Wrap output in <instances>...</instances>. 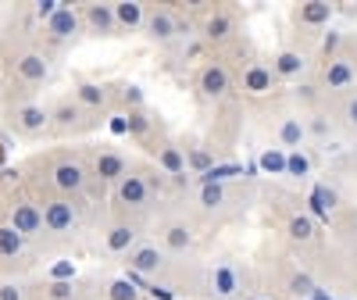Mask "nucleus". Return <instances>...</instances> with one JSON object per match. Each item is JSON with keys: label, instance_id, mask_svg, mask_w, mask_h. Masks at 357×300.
Listing matches in <instances>:
<instances>
[{"label": "nucleus", "instance_id": "7", "mask_svg": "<svg viewBox=\"0 0 357 300\" xmlns=\"http://www.w3.org/2000/svg\"><path fill=\"white\" fill-rule=\"evenodd\" d=\"M8 126L15 136H25V140L47 136L50 133V107L40 100H18L8 107Z\"/></svg>", "mask_w": 357, "mask_h": 300}, {"label": "nucleus", "instance_id": "39", "mask_svg": "<svg viewBox=\"0 0 357 300\" xmlns=\"http://www.w3.org/2000/svg\"><path fill=\"white\" fill-rule=\"evenodd\" d=\"M0 300H29V283H0Z\"/></svg>", "mask_w": 357, "mask_h": 300}, {"label": "nucleus", "instance_id": "33", "mask_svg": "<svg viewBox=\"0 0 357 300\" xmlns=\"http://www.w3.org/2000/svg\"><path fill=\"white\" fill-rule=\"evenodd\" d=\"M314 207H318V215H325V218H329V215H336L340 211V190L336 186H314Z\"/></svg>", "mask_w": 357, "mask_h": 300}, {"label": "nucleus", "instance_id": "8", "mask_svg": "<svg viewBox=\"0 0 357 300\" xmlns=\"http://www.w3.org/2000/svg\"><path fill=\"white\" fill-rule=\"evenodd\" d=\"M240 33H243L240 15L232 8H211L200 18V43H207V47H229Z\"/></svg>", "mask_w": 357, "mask_h": 300}, {"label": "nucleus", "instance_id": "6", "mask_svg": "<svg viewBox=\"0 0 357 300\" xmlns=\"http://www.w3.org/2000/svg\"><path fill=\"white\" fill-rule=\"evenodd\" d=\"M11 75L18 86H25V93H33L36 86L50 82L54 75V61H50V54L43 47H25L11 57Z\"/></svg>", "mask_w": 357, "mask_h": 300}, {"label": "nucleus", "instance_id": "24", "mask_svg": "<svg viewBox=\"0 0 357 300\" xmlns=\"http://www.w3.org/2000/svg\"><path fill=\"white\" fill-rule=\"evenodd\" d=\"M307 68H311V57H307L304 50H289V47L279 50V54H275V61H272L275 79H304Z\"/></svg>", "mask_w": 357, "mask_h": 300}, {"label": "nucleus", "instance_id": "12", "mask_svg": "<svg viewBox=\"0 0 357 300\" xmlns=\"http://www.w3.org/2000/svg\"><path fill=\"white\" fill-rule=\"evenodd\" d=\"M168 254L154 243V239H139V243L126 254V264H129V272L139 276V279H161L165 276V268H168Z\"/></svg>", "mask_w": 357, "mask_h": 300}, {"label": "nucleus", "instance_id": "36", "mask_svg": "<svg viewBox=\"0 0 357 300\" xmlns=\"http://www.w3.org/2000/svg\"><path fill=\"white\" fill-rule=\"evenodd\" d=\"M118 107H122V114L129 111H143L146 107V97L139 86H118Z\"/></svg>", "mask_w": 357, "mask_h": 300}, {"label": "nucleus", "instance_id": "42", "mask_svg": "<svg viewBox=\"0 0 357 300\" xmlns=\"http://www.w3.org/2000/svg\"><path fill=\"white\" fill-rule=\"evenodd\" d=\"M0 93H4V86H0Z\"/></svg>", "mask_w": 357, "mask_h": 300}, {"label": "nucleus", "instance_id": "20", "mask_svg": "<svg viewBox=\"0 0 357 300\" xmlns=\"http://www.w3.org/2000/svg\"><path fill=\"white\" fill-rule=\"evenodd\" d=\"M354 79H357V68L350 65V57H343V54L329 57V61L321 65V72H318V86H321V89H329V93L350 89V86H354Z\"/></svg>", "mask_w": 357, "mask_h": 300}, {"label": "nucleus", "instance_id": "40", "mask_svg": "<svg viewBox=\"0 0 357 300\" xmlns=\"http://www.w3.org/2000/svg\"><path fill=\"white\" fill-rule=\"evenodd\" d=\"M340 33H329V36H325V54H329V57H336V47H340Z\"/></svg>", "mask_w": 357, "mask_h": 300}, {"label": "nucleus", "instance_id": "15", "mask_svg": "<svg viewBox=\"0 0 357 300\" xmlns=\"http://www.w3.org/2000/svg\"><path fill=\"white\" fill-rule=\"evenodd\" d=\"M29 300H93V283H79V279L29 283Z\"/></svg>", "mask_w": 357, "mask_h": 300}, {"label": "nucleus", "instance_id": "26", "mask_svg": "<svg viewBox=\"0 0 357 300\" xmlns=\"http://www.w3.org/2000/svg\"><path fill=\"white\" fill-rule=\"evenodd\" d=\"M143 22H146V4H139V0H118L114 4L118 33H143Z\"/></svg>", "mask_w": 357, "mask_h": 300}, {"label": "nucleus", "instance_id": "30", "mask_svg": "<svg viewBox=\"0 0 357 300\" xmlns=\"http://www.w3.org/2000/svg\"><path fill=\"white\" fill-rule=\"evenodd\" d=\"M183 150H186V168L190 172H197V175H207V172H215L218 165H215V154L207 150L204 143H183Z\"/></svg>", "mask_w": 357, "mask_h": 300}, {"label": "nucleus", "instance_id": "5", "mask_svg": "<svg viewBox=\"0 0 357 300\" xmlns=\"http://www.w3.org/2000/svg\"><path fill=\"white\" fill-rule=\"evenodd\" d=\"M79 207H82V204H75V200H68V197L47 193V197L40 200V211H43V229H47V236H50V239H72V236L79 232V225H82V218H79Z\"/></svg>", "mask_w": 357, "mask_h": 300}, {"label": "nucleus", "instance_id": "29", "mask_svg": "<svg viewBox=\"0 0 357 300\" xmlns=\"http://www.w3.org/2000/svg\"><path fill=\"white\" fill-rule=\"evenodd\" d=\"M286 236L293 239V243H301V247H307V243H314V236H318V229H314V222H311L307 215H301V211H293V215L286 218Z\"/></svg>", "mask_w": 357, "mask_h": 300}, {"label": "nucleus", "instance_id": "11", "mask_svg": "<svg viewBox=\"0 0 357 300\" xmlns=\"http://www.w3.org/2000/svg\"><path fill=\"white\" fill-rule=\"evenodd\" d=\"M158 247H161L168 257L193 254V247H197V232H193V225H190L186 218H178V215L161 218V222H158Z\"/></svg>", "mask_w": 357, "mask_h": 300}, {"label": "nucleus", "instance_id": "21", "mask_svg": "<svg viewBox=\"0 0 357 300\" xmlns=\"http://www.w3.org/2000/svg\"><path fill=\"white\" fill-rule=\"evenodd\" d=\"M207 293H215L218 300H232L243 293V276L236 272V264L218 261L211 272H207Z\"/></svg>", "mask_w": 357, "mask_h": 300}, {"label": "nucleus", "instance_id": "37", "mask_svg": "<svg viewBox=\"0 0 357 300\" xmlns=\"http://www.w3.org/2000/svg\"><path fill=\"white\" fill-rule=\"evenodd\" d=\"M286 290H289L293 297H314V293H318V286H314V279H311L307 272H293V276L286 279Z\"/></svg>", "mask_w": 357, "mask_h": 300}, {"label": "nucleus", "instance_id": "32", "mask_svg": "<svg viewBox=\"0 0 357 300\" xmlns=\"http://www.w3.org/2000/svg\"><path fill=\"white\" fill-rule=\"evenodd\" d=\"M104 300H146V297H143V290L126 276V279H111V283H104Z\"/></svg>", "mask_w": 357, "mask_h": 300}, {"label": "nucleus", "instance_id": "3", "mask_svg": "<svg viewBox=\"0 0 357 300\" xmlns=\"http://www.w3.org/2000/svg\"><path fill=\"white\" fill-rule=\"evenodd\" d=\"M111 197H114V207L122 215H129V218H146L154 211V204H158V197H154V190L146 186V179H143V172L132 165V172L126 175V179H118V183L111 186Z\"/></svg>", "mask_w": 357, "mask_h": 300}, {"label": "nucleus", "instance_id": "28", "mask_svg": "<svg viewBox=\"0 0 357 300\" xmlns=\"http://www.w3.org/2000/svg\"><path fill=\"white\" fill-rule=\"evenodd\" d=\"M304 126H307V140H314V143H329L333 133H336V122L325 111H307Z\"/></svg>", "mask_w": 357, "mask_h": 300}, {"label": "nucleus", "instance_id": "17", "mask_svg": "<svg viewBox=\"0 0 357 300\" xmlns=\"http://www.w3.org/2000/svg\"><path fill=\"white\" fill-rule=\"evenodd\" d=\"M89 114H97V118H104L107 111H114L118 107V89L114 86H107V82H75V93H72Z\"/></svg>", "mask_w": 357, "mask_h": 300}, {"label": "nucleus", "instance_id": "9", "mask_svg": "<svg viewBox=\"0 0 357 300\" xmlns=\"http://www.w3.org/2000/svg\"><path fill=\"white\" fill-rule=\"evenodd\" d=\"M8 225H11L15 232H22V236L29 239V243H33V239H43V236H47V229H43L40 200L25 197V193H15V197L8 200Z\"/></svg>", "mask_w": 357, "mask_h": 300}, {"label": "nucleus", "instance_id": "2", "mask_svg": "<svg viewBox=\"0 0 357 300\" xmlns=\"http://www.w3.org/2000/svg\"><path fill=\"white\" fill-rule=\"evenodd\" d=\"M89 183H93V172H89V161L82 154L65 150V154L50 158V165H47V186H50V193L79 200V197L89 193Z\"/></svg>", "mask_w": 357, "mask_h": 300}, {"label": "nucleus", "instance_id": "18", "mask_svg": "<svg viewBox=\"0 0 357 300\" xmlns=\"http://www.w3.org/2000/svg\"><path fill=\"white\" fill-rule=\"evenodd\" d=\"M143 33L151 43L158 47H172L175 36H178V15L165 4H154V8H146V22H143Z\"/></svg>", "mask_w": 357, "mask_h": 300}, {"label": "nucleus", "instance_id": "19", "mask_svg": "<svg viewBox=\"0 0 357 300\" xmlns=\"http://www.w3.org/2000/svg\"><path fill=\"white\" fill-rule=\"evenodd\" d=\"M275 140L286 150H304L307 147V126H304V111H279L272 122Z\"/></svg>", "mask_w": 357, "mask_h": 300}, {"label": "nucleus", "instance_id": "31", "mask_svg": "<svg viewBox=\"0 0 357 300\" xmlns=\"http://www.w3.org/2000/svg\"><path fill=\"white\" fill-rule=\"evenodd\" d=\"M321 93H325V89H321L318 82H296V86L289 89L293 104H301V111H304V114H307V111H318V104H321Z\"/></svg>", "mask_w": 357, "mask_h": 300}, {"label": "nucleus", "instance_id": "13", "mask_svg": "<svg viewBox=\"0 0 357 300\" xmlns=\"http://www.w3.org/2000/svg\"><path fill=\"white\" fill-rule=\"evenodd\" d=\"M89 172H93V179H100L104 186H114L118 179H126L132 172V161L118 147H97L93 154H89Z\"/></svg>", "mask_w": 357, "mask_h": 300}, {"label": "nucleus", "instance_id": "1", "mask_svg": "<svg viewBox=\"0 0 357 300\" xmlns=\"http://www.w3.org/2000/svg\"><path fill=\"white\" fill-rule=\"evenodd\" d=\"M197 215L207 222H229V218H240L247 215L250 207V190H243L240 183H204L197 190Z\"/></svg>", "mask_w": 357, "mask_h": 300}, {"label": "nucleus", "instance_id": "38", "mask_svg": "<svg viewBox=\"0 0 357 300\" xmlns=\"http://www.w3.org/2000/svg\"><path fill=\"white\" fill-rule=\"evenodd\" d=\"M261 168L275 172V175H286V154H282V150H264V154H261Z\"/></svg>", "mask_w": 357, "mask_h": 300}, {"label": "nucleus", "instance_id": "34", "mask_svg": "<svg viewBox=\"0 0 357 300\" xmlns=\"http://www.w3.org/2000/svg\"><path fill=\"white\" fill-rule=\"evenodd\" d=\"M336 122H340L350 136H357V89L340 100V107H336Z\"/></svg>", "mask_w": 357, "mask_h": 300}, {"label": "nucleus", "instance_id": "10", "mask_svg": "<svg viewBox=\"0 0 357 300\" xmlns=\"http://www.w3.org/2000/svg\"><path fill=\"white\" fill-rule=\"evenodd\" d=\"M79 33H82V15H79V8L61 4V8H57V11L43 22V50H50V47H68V43L79 40Z\"/></svg>", "mask_w": 357, "mask_h": 300}, {"label": "nucleus", "instance_id": "27", "mask_svg": "<svg viewBox=\"0 0 357 300\" xmlns=\"http://www.w3.org/2000/svg\"><path fill=\"white\" fill-rule=\"evenodd\" d=\"M293 18L301 25H307V29H321L333 18V4H325V0H307V4H301L293 11Z\"/></svg>", "mask_w": 357, "mask_h": 300}, {"label": "nucleus", "instance_id": "41", "mask_svg": "<svg viewBox=\"0 0 357 300\" xmlns=\"http://www.w3.org/2000/svg\"><path fill=\"white\" fill-rule=\"evenodd\" d=\"M350 161H354V165H357V150H350Z\"/></svg>", "mask_w": 357, "mask_h": 300}, {"label": "nucleus", "instance_id": "4", "mask_svg": "<svg viewBox=\"0 0 357 300\" xmlns=\"http://www.w3.org/2000/svg\"><path fill=\"white\" fill-rule=\"evenodd\" d=\"M100 118L89 114L75 97H57L50 104V136L68 140V136H86L89 129H97Z\"/></svg>", "mask_w": 357, "mask_h": 300}, {"label": "nucleus", "instance_id": "35", "mask_svg": "<svg viewBox=\"0 0 357 300\" xmlns=\"http://www.w3.org/2000/svg\"><path fill=\"white\" fill-rule=\"evenodd\" d=\"M286 175L289 179H307L311 175V154L307 150H286Z\"/></svg>", "mask_w": 357, "mask_h": 300}, {"label": "nucleus", "instance_id": "23", "mask_svg": "<svg viewBox=\"0 0 357 300\" xmlns=\"http://www.w3.org/2000/svg\"><path fill=\"white\" fill-rule=\"evenodd\" d=\"M240 86L247 89V93H254V97L268 93V89H275V72H272V65H264V61H247L243 72H240Z\"/></svg>", "mask_w": 357, "mask_h": 300}, {"label": "nucleus", "instance_id": "22", "mask_svg": "<svg viewBox=\"0 0 357 300\" xmlns=\"http://www.w3.org/2000/svg\"><path fill=\"white\" fill-rule=\"evenodd\" d=\"M82 15V33L89 36H114L118 25H114V4H86L79 8Z\"/></svg>", "mask_w": 357, "mask_h": 300}, {"label": "nucleus", "instance_id": "16", "mask_svg": "<svg viewBox=\"0 0 357 300\" xmlns=\"http://www.w3.org/2000/svg\"><path fill=\"white\" fill-rule=\"evenodd\" d=\"M229 89H232V72L222 65V61H207L200 72H197V97L200 100H225L229 97Z\"/></svg>", "mask_w": 357, "mask_h": 300}, {"label": "nucleus", "instance_id": "25", "mask_svg": "<svg viewBox=\"0 0 357 300\" xmlns=\"http://www.w3.org/2000/svg\"><path fill=\"white\" fill-rule=\"evenodd\" d=\"M29 254V239L22 232H15L8 222H0V261L4 264H25Z\"/></svg>", "mask_w": 357, "mask_h": 300}, {"label": "nucleus", "instance_id": "14", "mask_svg": "<svg viewBox=\"0 0 357 300\" xmlns=\"http://www.w3.org/2000/svg\"><path fill=\"white\" fill-rule=\"evenodd\" d=\"M104 250L107 254H129L139 239H143V222L139 218H129V215H118V218H111L107 225H104Z\"/></svg>", "mask_w": 357, "mask_h": 300}]
</instances>
